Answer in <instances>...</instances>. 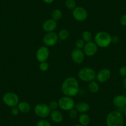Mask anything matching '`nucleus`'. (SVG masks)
Here are the masks:
<instances>
[{
  "label": "nucleus",
  "instance_id": "nucleus-1",
  "mask_svg": "<svg viewBox=\"0 0 126 126\" xmlns=\"http://www.w3.org/2000/svg\"><path fill=\"white\" fill-rule=\"evenodd\" d=\"M79 91V84L75 77L66 79L61 85V92L65 96L72 97L77 95Z\"/></svg>",
  "mask_w": 126,
  "mask_h": 126
},
{
  "label": "nucleus",
  "instance_id": "nucleus-2",
  "mask_svg": "<svg viewBox=\"0 0 126 126\" xmlns=\"http://www.w3.org/2000/svg\"><path fill=\"white\" fill-rule=\"evenodd\" d=\"M124 119L122 113L118 111H113L108 114L106 119L107 126H123Z\"/></svg>",
  "mask_w": 126,
  "mask_h": 126
},
{
  "label": "nucleus",
  "instance_id": "nucleus-3",
  "mask_svg": "<svg viewBox=\"0 0 126 126\" xmlns=\"http://www.w3.org/2000/svg\"><path fill=\"white\" fill-rule=\"evenodd\" d=\"M94 43L100 48H106L111 44V36L106 32H100L94 36Z\"/></svg>",
  "mask_w": 126,
  "mask_h": 126
},
{
  "label": "nucleus",
  "instance_id": "nucleus-4",
  "mask_svg": "<svg viewBox=\"0 0 126 126\" xmlns=\"http://www.w3.org/2000/svg\"><path fill=\"white\" fill-rule=\"evenodd\" d=\"M96 73L91 67H83L79 70L78 72V77L79 79L83 82H90L96 79Z\"/></svg>",
  "mask_w": 126,
  "mask_h": 126
},
{
  "label": "nucleus",
  "instance_id": "nucleus-5",
  "mask_svg": "<svg viewBox=\"0 0 126 126\" xmlns=\"http://www.w3.org/2000/svg\"><path fill=\"white\" fill-rule=\"evenodd\" d=\"M3 101L6 105L11 108L17 106L19 98L17 94L14 92H7L3 95Z\"/></svg>",
  "mask_w": 126,
  "mask_h": 126
},
{
  "label": "nucleus",
  "instance_id": "nucleus-6",
  "mask_svg": "<svg viewBox=\"0 0 126 126\" xmlns=\"http://www.w3.org/2000/svg\"><path fill=\"white\" fill-rule=\"evenodd\" d=\"M59 107L64 111H69L75 107V102L72 97L64 96L60 98L58 101Z\"/></svg>",
  "mask_w": 126,
  "mask_h": 126
},
{
  "label": "nucleus",
  "instance_id": "nucleus-7",
  "mask_svg": "<svg viewBox=\"0 0 126 126\" xmlns=\"http://www.w3.org/2000/svg\"><path fill=\"white\" fill-rule=\"evenodd\" d=\"M51 111V110L49 108V106L45 103L37 104L34 108L35 114L42 118H45L49 116Z\"/></svg>",
  "mask_w": 126,
  "mask_h": 126
},
{
  "label": "nucleus",
  "instance_id": "nucleus-8",
  "mask_svg": "<svg viewBox=\"0 0 126 126\" xmlns=\"http://www.w3.org/2000/svg\"><path fill=\"white\" fill-rule=\"evenodd\" d=\"M59 37L58 35L54 32H47L44 35L43 38V43L47 47H53L58 42Z\"/></svg>",
  "mask_w": 126,
  "mask_h": 126
},
{
  "label": "nucleus",
  "instance_id": "nucleus-9",
  "mask_svg": "<svg viewBox=\"0 0 126 126\" xmlns=\"http://www.w3.org/2000/svg\"><path fill=\"white\" fill-rule=\"evenodd\" d=\"M72 15L76 20L82 22L87 19L88 17V13L83 7L77 6L72 11Z\"/></svg>",
  "mask_w": 126,
  "mask_h": 126
},
{
  "label": "nucleus",
  "instance_id": "nucleus-10",
  "mask_svg": "<svg viewBox=\"0 0 126 126\" xmlns=\"http://www.w3.org/2000/svg\"><path fill=\"white\" fill-rule=\"evenodd\" d=\"M49 56V51L48 47L42 46L37 49L36 52V58L40 63L47 61Z\"/></svg>",
  "mask_w": 126,
  "mask_h": 126
},
{
  "label": "nucleus",
  "instance_id": "nucleus-11",
  "mask_svg": "<svg viewBox=\"0 0 126 126\" xmlns=\"http://www.w3.org/2000/svg\"><path fill=\"white\" fill-rule=\"evenodd\" d=\"M98 46L94 42H90L85 43L83 47V53L87 56H93L98 51Z\"/></svg>",
  "mask_w": 126,
  "mask_h": 126
},
{
  "label": "nucleus",
  "instance_id": "nucleus-12",
  "mask_svg": "<svg viewBox=\"0 0 126 126\" xmlns=\"http://www.w3.org/2000/svg\"><path fill=\"white\" fill-rule=\"evenodd\" d=\"M111 76V72L110 70L108 69L103 68L100 70L96 74V79L100 83H105L110 79Z\"/></svg>",
  "mask_w": 126,
  "mask_h": 126
},
{
  "label": "nucleus",
  "instance_id": "nucleus-13",
  "mask_svg": "<svg viewBox=\"0 0 126 126\" xmlns=\"http://www.w3.org/2000/svg\"><path fill=\"white\" fill-rule=\"evenodd\" d=\"M71 59L76 64H81L84 61L85 54L80 49L75 48L71 52Z\"/></svg>",
  "mask_w": 126,
  "mask_h": 126
},
{
  "label": "nucleus",
  "instance_id": "nucleus-14",
  "mask_svg": "<svg viewBox=\"0 0 126 126\" xmlns=\"http://www.w3.org/2000/svg\"><path fill=\"white\" fill-rule=\"evenodd\" d=\"M57 26H58L57 22L53 19H50L45 20L43 22L42 28L44 31L47 32H54L56 29Z\"/></svg>",
  "mask_w": 126,
  "mask_h": 126
},
{
  "label": "nucleus",
  "instance_id": "nucleus-15",
  "mask_svg": "<svg viewBox=\"0 0 126 126\" xmlns=\"http://www.w3.org/2000/svg\"><path fill=\"white\" fill-rule=\"evenodd\" d=\"M112 103L117 109L124 108L126 106V98L124 95L119 94L113 98Z\"/></svg>",
  "mask_w": 126,
  "mask_h": 126
},
{
  "label": "nucleus",
  "instance_id": "nucleus-16",
  "mask_svg": "<svg viewBox=\"0 0 126 126\" xmlns=\"http://www.w3.org/2000/svg\"><path fill=\"white\" fill-rule=\"evenodd\" d=\"M75 109L77 112L80 113H85L88 112L90 110V105L84 101H80L76 105H75Z\"/></svg>",
  "mask_w": 126,
  "mask_h": 126
},
{
  "label": "nucleus",
  "instance_id": "nucleus-17",
  "mask_svg": "<svg viewBox=\"0 0 126 126\" xmlns=\"http://www.w3.org/2000/svg\"><path fill=\"white\" fill-rule=\"evenodd\" d=\"M50 117L52 121L55 123H60L63 120V114L57 110L51 111Z\"/></svg>",
  "mask_w": 126,
  "mask_h": 126
},
{
  "label": "nucleus",
  "instance_id": "nucleus-18",
  "mask_svg": "<svg viewBox=\"0 0 126 126\" xmlns=\"http://www.w3.org/2000/svg\"><path fill=\"white\" fill-rule=\"evenodd\" d=\"M17 108L19 109V111L22 113H28L31 110V106L30 105L27 101H21L19 102L17 105Z\"/></svg>",
  "mask_w": 126,
  "mask_h": 126
},
{
  "label": "nucleus",
  "instance_id": "nucleus-19",
  "mask_svg": "<svg viewBox=\"0 0 126 126\" xmlns=\"http://www.w3.org/2000/svg\"><path fill=\"white\" fill-rule=\"evenodd\" d=\"M79 121L80 124L83 126H87L89 124L90 121V118L89 116L85 113H82V114L80 115L79 117Z\"/></svg>",
  "mask_w": 126,
  "mask_h": 126
},
{
  "label": "nucleus",
  "instance_id": "nucleus-20",
  "mask_svg": "<svg viewBox=\"0 0 126 126\" xmlns=\"http://www.w3.org/2000/svg\"><path fill=\"white\" fill-rule=\"evenodd\" d=\"M88 88L90 92L92 93H97L99 91V89H100V87H99L98 83L94 80L89 82L88 85Z\"/></svg>",
  "mask_w": 126,
  "mask_h": 126
},
{
  "label": "nucleus",
  "instance_id": "nucleus-21",
  "mask_svg": "<svg viewBox=\"0 0 126 126\" xmlns=\"http://www.w3.org/2000/svg\"><path fill=\"white\" fill-rule=\"evenodd\" d=\"M63 17V13L60 9H54L51 13V19L54 20L55 21L59 20Z\"/></svg>",
  "mask_w": 126,
  "mask_h": 126
},
{
  "label": "nucleus",
  "instance_id": "nucleus-22",
  "mask_svg": "<svg viewBox=\"0 0 126 126\" xmlns=\"http://www.w3.org/2000/svg\"><path fill=\"white\" fill-rule=\"evenodd\" d=\"M69 37V32L66 29H62L58 33V37L59 39L61 40H66Z\"/></svg>",
  "mask_w": 126,
  "mask_h": 126
},
{
  "label": "nucleus",
  "instance_id": "nucleus-23",
  "mask_svg": "<svg viewBox=\"0 0 126 126\" xmlns=\"http://www.w3.org/2000/svg\"><path fill=\"white\" fill-rule=\"evenodd\" d=\"M82 39L85 43L92 42V35L90 32L88 31V30H85V31L83 32L82 33Z\"/></svg>",
  "mask_w": 126,
  "mask_h": 126
},
{
  "label": "nucleus",
  "instance_id": "nucleus-24",
  "mask_svg": "<svg viewBox=\"0 0 126 126\" xmlns=\"http://www.w3.org/2000/svg\"><path fill=\"white\" fill-rule=\"evenodd\" d=\"M65 5L69 10L73 11L76 8V2L75 0H66Z\"/></svg>",
  "mask_w": 126,
  "mask_h": 126
},
{
  "label": "nucleus",
  "instance_id": "nucleus-25",
  "mask_svg": "<svg viewBox=\"0 0 126 126\" xmlns=\"http://www.w3.org/2000/svg\"><path fill=\"white\" fill-rule=\"evenodd\" d=\"M48 68H49V64H48V63L47 61L40 63L39 65V69L41 71L46 72V71H48Z\"/></svg>",
  "mask_w": 126,
  "mask_h": 126
},
{
  "label": "nucleus",
  "instance_id": "nucleus-26",
  "mask_svg": "<svg viewBox=\"0 0 126 126\" xmlns=\"http://www.w3.org/2000/svg\"><path fill=\"white\" fill-rule=\"evenodd\" d=\"M36 126H51L50 122L45 119H42L37 122Z\"/></svg>",
  "mask_w": 126,
  "mask_h": 126
},
{
  "label": "nucleus",
  "instance_id": "nucleus-27",
  "mask_svg": "<svg viewBox=\"0 0 126 126\" xmlns=\"http://www.w3.org/2000/svg\"><path fill=\"white\" fill-rule=\"evenodd\" d=\"M85 42L82 39H79L76 42V47L77 49H82L84 47Z\"/></svg>",
  "mask_w": 126,
  "mask_h": 126
},
{
  "label": "nucleus",
  "instance_id": "nucleus-28",
  "mask_svg": "<svg viewBox=\"0 0 126 126\" xmlns=\"http://www.w3.org/2000/svg\"><path fill=\"white\" fill-rule=\"evenodd\" d=\"M48 106H49L50 110H52V111H53V110H56L57 109H58V108L59 107L58 101H54V100L50 101L49 105H48Z\"/></svg>",
  "mask_w": 126,
  "mask_h": 126
},
{
  "label": "nucleus",
  "instance_id": "nucleus-29",
  "mask_svg": "<svg viewBox=\"0 0 126 126\" xmlns=\"http://www.w3.org/2000/svg\"><path fill=\"white\" fill-rule=\"evenodd\" d=\"M77 111L76 109H72V110H69V116L71 119H75L77 117Z\"/></svg>",
  "mask_w": 126,
  "mask_h": 126
},
{
  "label": "nucleus",
  "instance_id": "nucleus-30",
  "mask_svg": "<svg viewBox=\"0 0 126 126\" xmlns=\"http://www.w3.org/2000/svg\"><path fill=\"white\" fill-rule=\"evenodd\" d=\"M119 75L122 77H126V66H122L119 69Z\"/></svg>",
  "mask_w": 126,
  "mask_h": 126
},
{
  "label": "nucleus",
  "instance_id": "nucleus-31",
  "mask_svg": "<svg viewBox=\"0 0 126 126\" xmlns=\"http://www.w3.org/2000/svg\"><path fill=\"white\" fill-rule=\"evenodd\" d=\"M19 112H20V111H19V109H18V108L16 107V106H14V107L11 108V112L12 115H13V116H17V115L19 114Z\"/></svg>",
  "mask_w": 126,
  "mask_h": 126
},
{
  "label": "nucleus",
  "instance_id": "nucleus-32",
  "mask_svg": "<svg viewBox=\"0 0 126 126\" xmlns=\"http://www.w3.org/2000/svg\"><path fill=\"white\" fill-rule=\"evenodd\" d=\"M120 24L122 26H126V14H124L120 19Z\"/></svg>",
  "mask_w": 126,
  "mask_h": 126
},
{
  "label": "nucleus",
  "instance_id": "nucleus-33",
  "mask_svg": "<svg viewBox=\"0 0 126 126\" xmlns=\"http://www.w3.org/2000/svg\"><path fill=\"white\" fill-rule=\"evenodd\" d=\"M119 42V37H117L116 35H114L112 37H111V43L116 44Z\"/></svg>",
  "mask_w": 126,
  "mask_h": 126
},
{
  "label": "nucleus",
  "instance_id": "nucleus-34",
  "mask_svg": "<svg viewBox=\"0 0 126 126\" xmlns=\"http://www.w3.org/2000/svg\"><path fill=\"white\" fill-rule=\"evenodd\" d=\"M42 1L47 4H51L52 3H53L54 0H42Z\"/></svg>",
  "mask_w": 126,
  "mask_h": 126
},
{
  "label": "nucleus",
  "instance_id": "nucleus-35",
  "mask_svg": "<svg viewBox=\"0 0 126 126\" xmlns=\"http://www.w3.org/2000/svg\"><path fill=\"white\" fill-rule=\"evenodd\" d=\"M122 83H123L124 87V88L126 89V77H125V78L124 79L123 82H122Z\"/></svg>",
  "mask_w": 126,
  "mask_h": 126
},
{
  "label": "nucleus",
  "instance_id": "nucleus-36",
  "mask_svg": "<svg viewBox=\"0 0 126 126\" xmlns=\"http://www.w3.org/2000/svg\"><path fill=\"white\" fill-rule=\"evenodd\" d=\"M124 114H125V116H126V106H125V108H124Z\"/></svg>",
  "mask_w": 126,
  "mask_h": 126
},
{
  "label": "nucleus",
  "instance_id": "nucleus-37",
  "mask_svg": "<svg viewBox=\"0 0 126 126\" xmlns=\"http://www.w3.org/2000/svg\"><path fill=\"white\" fill-rule=\"evenodd\" d=\"M82 126L81 124H76V125H75V126Z\"/></svg>",
  "mask_w": 126,
  "mask_h": 126
},
{
  "label": "nucleus",
  "instance_id": "nucleus-38",
  "mask_svg": "<svg viewBox=\"0 0 126 126\" xmlns=\"http://www.w3.org/2000/svg\"><path fill=\"white\" fill-rule=\"evenodd\" d=\"M124 96H125V97H126V94H125Z\"/></svg>",
  "mask_w": 126,
  "mask_h": 126
}]
</instances>
